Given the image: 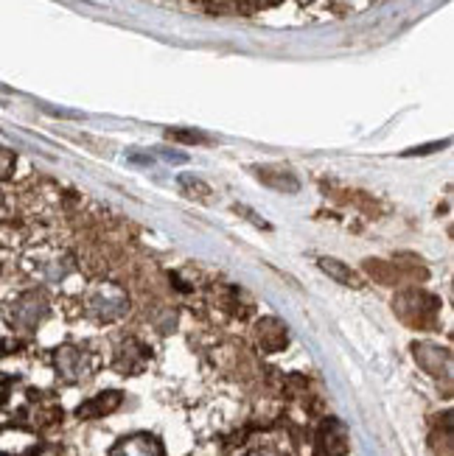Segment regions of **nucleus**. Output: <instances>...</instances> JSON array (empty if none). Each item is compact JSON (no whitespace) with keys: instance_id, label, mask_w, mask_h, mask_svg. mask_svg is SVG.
Returning <instances> with one entry per match:
<instances>
[{"instance_id":"8","label":"nucleus","mask_w":454,"mask_h":456,"mask_svg":"<svg viewBox=\"0 0 454 456\" xmlns=\"http://www.w3.org/2000/svg\"><path fill=\"white\" fill-rule=\"evenodd\" d=\"M169 141H186V143H210L205 134H196V132H169Z\"/></svg>"},{"instance_id":"2","label":"nucleus","mask_w":454,"mask_h":456,"mask_svg":"<svg viewBox=\"0 0 454 456\" xmlns=\"http://www.w3.org/2000/svg\"><path fill=\"white\" fill-rule=\"evenodd\" d=\"M255 174H259V180H261L264 185H269V188H275V191L294 193V191L301 188L298 176H294L289 168H281V166H264V168H259Z\"/></svg>"},{"instance_id":"6","label":"nucleus","mask_w":454,"mask_h":456,"mask_svg":"<svg viewBox=\"0 0 454 456\" xmlns=\"http://www.w3.org/2000/svg\"><path fill=\"white\" fill-rule=\"evenodd\" d=\"M320 269H323V272H328V274L334 277V281H340L343 286H353V289H359V277L353 274L348 266H343L340 261H334V257H323V261H320Z\"/></svg>"},{"instance_id":"7","label":"nucleus","mask_w":454,"mask_h":456,"mask_svg":"<svg viewBox=\"0 0 454 456\" xmlns=\"http://www.w3.org/2000/svg\"><path fill=\"white\" fill-rule=\"evenodd\" d=\"M180 185H183V191L191 196V200H200V202H210L208 196H210V188L205 185V183H200V180H191V176H180Z\"/></svg>"},{"instance_id":"9","label":"nucleus","mask_w":454,"mask_h":456,"mask_svg":"<svg viewBox=\"0 0 454 456\" xmlns=\"http://www.w3.org/2000/svg\"><path fill=\"white\" fill-rule=\"evenodd\" d=\"M14 168V154L6 151V149H0V176H9Z\"/></svg>"},{"instance_id":"3","label":"nucleus","mask_w":454,"mask_h":456,"mask_svg":"<svg viewBox=\"0 0 454 456\" xmlns=\"http://www.w3.org/2000/svg\"><path fill=\"white\" fill-rule=\"evenodd\" d=\"M112 456H161V445L146 434H135V437L118 443Z\"/></svg>"},{"instance_id":"4","label":"nucleus","mask_w":454,"mask_h":456,"mask_svg":"<svg viewBox=\"0 0 454 456\" xmlns=\"http://www.w3.org/2000/svg\"><path fill=\"white\" fill-rule=\"evenodd\" d=\"M259 345L269 353L281 350L286 345V328L278 320H261L259 322Z\"/></svg>"},{"instance_id":"1","label":"nucleus","mask_w":454,"mask_h":456,"mask_svg":"<svg viewBox=\"0 0 454 456\" xmlns=\"http://www.w3.org/2000/svg\"><path fill=\"white\" fill-rule=\"evenodd\" d=\"M318 443H320V453L323 456H345V451H348V434H345L343 423L328 420L320 428Z\"/></svg>"},{"instance_id":"5","label":"nucleus","mask_w":454,"mask_h":456,"mask_svg":"<svg viewBox=\"0 0 454 456\" xmlns=\"http://www.w3.org/2000/svg\"><path fill=\"white\" fill-rule=\"evenodd\" d=\"M118 406H121V392H104L95 401L78 406V418H102V414H110Z\"/></svg>"}]
</instances>
